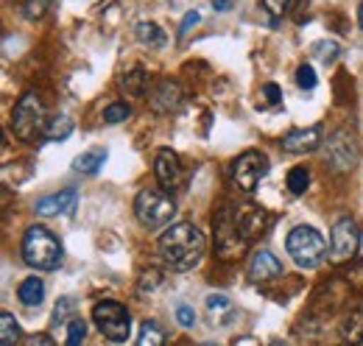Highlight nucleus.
I'll return each instance as SVG.
<instances>
[{"label": "nucleus", "instance_id": "nucleus-28", "mask_svg": "<svg viewBox=\"0 0 363 346\" xmlns=\"http://www.w3.org/2000/svg\"><path fill=\"white\" fill-rule=\"evenodd\" d=\"M207 313H210L213 318H218L221 313H224V316H232V302H229L224 294H213V296H207Z\"/></svg>", "mask_w": 363, "mask_h": 346}, {"label": "nucleus", "instance_id": "nucleus-36", "mask_svg": "<svg viewBox=\"0 0 363 346\" xmlns=\"http://www.w3.org/2000/svg\"><path fill=\"white\" fill-rule=\"evenodd\" d=\"M48 3H53V0H37V3H28V6H26V9H28V17H40Z\"/></svg>", "mask_w": 363, "mask_h": 346}, {"label": "nucleus", "instance_id": "nucleus-30", "mask_svg": "<svg viewBox=\"0 0 363 346\" xmlns=\"http://www.w3.org/2000/svg\"><path fill=\"white\" fill-rule=\"evenodd\" d=\"M296 84L302 86V89H313V86H316V70H313L311 65H302V67L296 70Z\"/></svg>", "mask_w": 363, "mask_h": 346}, {"label": "nucleus", "instance_id": "nucleus-42", "mask_svg": "<svg viewBox=\"0 0 363 346\" xmlns=\"http://www.w3.org/2000/svg\"><path fill=\"white\" fill-rule=\"evenodd\" d=\"M201 346H218V344H201Z\"/></svg>", "mask_w": 363, "mask_h": 346}, {"label": "nucleus", "instance_id": "nucleus-3", "mask_svg": "<svg viewBox=\"0 0 363 346\" xmlns=\"http://www.w3.org/2000/svg\"><path fill=\"white\" fill-rule=\"evenodd\" d=\"M285 249H288V257H294L299 268H316L327 255L324 235L313 226H294L285 238Z\"/></svg>", "mask_w": 363, "mask_h": 346}, {"label": "nucleus", "instance_id": "nucleus-25", "mask_svg": "<svg viewBox=\"0 0 363 346\" xmlns=\"http://www.w3.org/2000/svg\"><path fill=\"white\" fill-rule=\"evenodd\" d=\"M308 184H311V171L308 168H294L288 173V190L294 196H302L308 190Z\"/></svg>", "mask_w": 363, "mask_h": 346}, {"label": "nucleus", "instance_id": "nucleus-15", "mask_svg": "<svg viewBox=\"0 0 363 346\" xmlns=\"http://www.w3.org/2000/svg\"><path fill=\"white\" fill-rule=\"evenodd\" d=\"M76 204H79L76 190H59V193L37 201V216H70V213H76Z\"/></svg>", "mask_w": 363, "mask_h": 346}, {"label": "nucleus", "instance_id": "nucleus-34", "mask_svg": "<svg viewBox=\"0 0 363 346\" xmlns=\"http://www.w3.org/2000/svg\"><path fill=\"white\" fill-rule=\"evenodd\" d=\"M199 20H201V14H199V11H190V14H187V17H184V20H182L179 40H184V37H187V31H190V26H196V23H199Z\"/></svg>", "mask_w": 363, "mask_h": 346}, {"label": "nucleus", "instance_id": "nucleus-40", "mask_svg": "<svg viewBox=\"0 0 363 346\" xmlns=\"http://www.w3.org/2000/svg\"><path fill=\"white\" fill-rule=\"evenodd\" d=\"M358 23H361V28H363V3H361V11H358Z\"/></svg>", "mask_w": 363, "mask_h": 346}, {"label": "nucleus", "instance_id": "nucleus-39", "mask_svg": "<svg viewBox=\"0 0 363 346\" xmlns=\"http://www.w3.org/2000/svg\"><path fill=\"white\" fill-rule=\"evenodd\" d=\"M213 6H216V9H229L232 0H213Z\"/></svg>", "mask_w": 363, "mask_h": 346}, {"label": "nucleus", "instance_id": "nucleus-11", "mask_svg": "<svg viewBox=\"0 0 363 346\" xmlns=\"http://www.w3.org/2000/svg\"><path fill=\"white\" fill-rule=\"evenodd\" d=\"M154 173H157V182L162 184V190L174 193L184 187V168H182L179 157L171 151V148H162L154 160Z\"/></svg>", "mask_w": 363, "mask_h": 346}, {"label": "nucleus", "instance_id": "nucleus-4", "mask_svg": "<svg viewBox=\"0 0 363 346\" xmlns=\"http://www.w3.org/2000/svg\"><path fill=\"white\" fill-rule=\"evenodd\" d=\"M177 213V204L171 199L168 190H154L145 187L140 190L135 199V216L145 229H160L165 223H171V218Z\"/></svg>", "mask_w": 363, "mask_h": 346}, {"label": "nucleus", "instance_id": "nucleus-10", "mask_svg": "<svg viewBox=\"0 0 363 346\" xmlns=\"http://www.w3.org/2000/svg\"><path fill=\"white\" fill-rule=\"evenodd\" d=\"M327 162L335 171H352L355 168L358 154H355V137L350 131H338V134L330 137V143H327Z\"/></svg>", "mask_w": 363, "mask_h": 346}, {"label": "nucleus", "instance_id": "nucleus-7", "mask_svg": "<svg viewBox=\"0 0 363 346\" xmlns=\"http://www.w3.org/2000/svg\"><path fill=\"white\" fill-rule=\"evenodd\" d=\"M266 173H269V160L260 151H246L232 162V182L243 193H255L257 184L266 179Z\"/></svg>", "mask_w": 363, "mask_h": 346}, {"label": "nucleus", "instance_id": "nucleus-29", "mask_svg": "<svg viewBox=\"0 0 363 346\" xmlns=\"http://www.w3.org/2000/svg\"><path fill=\"white\" fill-rule=\"evenodd\" d=\"M76 310V302L70 299V296H65V299H59V304H56V310H53V321L56 324H65L67 318H70V313ZM70 324V321H67Z\"/></svg>", "mask_w": 363, "mask_h": 346}, {"label": "nucleus", "instance_id": "nucleus-2", "mask_svg": "<svg viewBox=\"0 0 363 346\" xmlns=\"http://www.w3.org/2000/svg\"><path fill=\"white\" fill-rule=\"evenodd\" d=\"M62 243L45 226H31L23 238V260L37 271H56L62 265Z\"/></svg>", "mask_w": 363, "mask_h": 346}, {"label": "nucleus", "instance_id": "nucleus-26", "mask_svg": "<svg viewBox=\"0 0 363 346\" xmlns=\"http://www.w3.org/2000/svg\"><path fill=\"white\" fill-rule=\"evenodd\" d=\"M129 115H132L129 104H126V101H115V104H109V106L104 109V123H126Z\"/></svg>", "mask_w": 363, "mask_h": 346}, {"label": "nucleus", "instance_id": "nucleus-17", "mask_svg": "<svg viewBox=\"0 0 363 346\" xmlns=\"http://www.w3.org/2000/svg\"><path fill=\"white\" fill-rule=\"evenodd\" d=\"M121 92L126 95V98H143L145 92H148V73L143 70V67H132V70H126L123 76H121Z\"/></svg>", "mask_w": 363, "mask_h": 346}, {"label": "nucleus", "instance_id": "nucleus-8", "mask_svg": "<svg viewBox=\"0 0 363 346\" xmlns=\"http://www.w3.org/2000/svg\"><path fill=\"white\" fill-rule=\"evenodd\" d=\"M358 246H361V229L352 218H338L333 223V232H330V260L333 262H347L358 255Z\"/></svg>", "mask_w": 363, "mask_h": 346}, {"label": "nucleus", "instance_id": "nucleus-5", "mask_svg": "<svg viewBox=\"0 0 363 346\" xmlns=\"http://www.w3.org/2000/svg\"><path fill=\"white\" fill-rule=\"evenodd\" d=\"M45 106H43L40 95L37 92H26L17 101L14 112H11V131H14V137L23 140V143H31L40 131H45Z\"/></svg>", "mask_w": 363, "mask_h": 346}, {"label": "nucleus", "instance_id": "nucleus-9", "mask_svg": "<svg viewBox=\"0 0 363 346\" xmlns=\"http://www.w3.org/2000/svg\"><path fill=\"white\" fill-rule=\"evenodd\" d=\"M216 243H218V252L224 257H232L238 255L243 246H246V238L238 226V218L232 210H221V216L216 221Z\"/></svg>", "mask_w": 363, "mask_h": 346}, {"label": "nucleus", "instance_id": "nucleus-12", "mask_svg": "<svg viewBox=\"0 0 363 346\" xmlns=\"http://www.w3.org/2000/svg\"><path fill=\"white\" fill-rule=\"evenodd\" d=\"M246 274L255 285H266V282H274V279L282 277V262H279V257H274V252L260 249V252L252 255Z\"/></svg>", "mask_w": 363, "mask_h": 346}, {"label": "nucleus", "instance_id": "nucleus-20", "mask_svg": "<svg viewBox=\"0 0 363 346\" xmlns=\"http://www.w3.org/2000/svg\"><path fill=\"white\" fill-rule=\"evenodd\" d=\"M135 34H137V43L145 45V48H162V45L168 43L165 31L157 23H137Z\"/></svg>", "mask_w": 363, "mask_h": 346}, {"label": "nucleus", "instance_id": "nucleus-38", "mask_svg": "<svg viewBox=\"0 0 363 346\" xmlns=\"http://www.w3.org/2000/svg\"><path fill=\"white\" fill-rule=\"evenodd\" d=\"M28 346H53V338L50 335H31Z\"/></svg>", "mask_w": 363, "mask_h": 346}, {"label": "nucleus", "instance_id": "nucleus-35", "mask_svg": "<svg viewBox=\"0 0 363 346\" xmlns=\"http://www.w3.org/2000/svg\"><path fill=\"white\" fill-rule=\"evenodd\" d=\"M263 95H266V101H269L272 106H277V104L282 101V92H279V86H277V84H266V86H263Z\"/></svg>", "mask_w": 363, "mask_h": 346}, {"label": "nucleus", "instance_id": "nucleus-6", "mask_svg": "<svg viewBox=\"0 0 363 346\" xmlns=\"http://www.w3.org/2000/svg\"><path fill=\"white\" fill-rule=\"evenodd\" d=\"M92 321L112 344H126L132 335V316L121 302H112V299L98 302L92 307Z\"/></svg>", "mask_w": 363, "mask_h": 346}, {"label": "nucleus", "instance_id": "nucleus-32", "mask_svg": "<svg viewBox=\"0 0 363 346\" xmlns=\"http://www.w3.org/2000/svg\"><path fill=\"white\" fill-rule=\"evenodd\" d=\"M263 9L272 14V17H282L288 9H291V0H260Z\"/></svg>", "mask_w": 363, "mask_h": 346}, {"label": "nucleus", "instance_id": "nucleus-23", "mask_svg": "<svg viewBox=\"0 0 363 346\" xmlns=\"http://www.w3.org/2000/svg\"><path fill=\"white\" fill-rule=\"evenodd\" d=\"M20 338V324L11 313H0V346H14Z\"/></svg>", "mask_w": 363, "mask_h": 346}, {"label": "nucleus", "instance_id": "nucleus-27", "mask_svg": "<svg viewBox=\"0 0 363 346\" xmlns=\"http://www.w3.org/2000/svg\"><path fill=\"white\" fill-rule=\"evenodd\" d=\"M84 338H87L84 318H70V324H67V346H82Z\"/></svg>", "mask_w": 363, "mask_h": 346}, {"label": "nucleus", "instance_id": "nucleus-31", "mask_svg": "<svg viewBox=\"0 0 363 346\" xmlns=\"http://www.w3.org/2000/svg\"><path fill=\"white\" fill-rule=\"evenodd\" d=\"M338 50H341V48L335 43H318L316 48H313V53H316L321 62H333V59L338 56Z\"/></svg>", "mask_w": 363, "mask_h": 346}, {"label": "nucleus", "instance_id": "nucleus-37", "mask_svg": "<svg viewBox=\"0 0 363 346\" xmlns=\"http://www.w3.org/2000/svg\"><path fill=\"white\" fill-rule=\"evenodd\" d=\"M308 3H311V0H296V11H294V20H296V23L305 20V14H308Z\"/></svg>", "mask_w": 363, "mask_h": 346}, {"label": "nucleus", "instance_id": "nucleus-33", "mask_svg": "<svg viewBox=\"0 0 363 346\" xmlns=\"http://www.w3.org/2000/svg\"><path fill=\"white\" fill-rule=\"evenodd\" d=\"M177 321H179L182 327H193V324H196V313H193V307L179 304V307H177Z\"/></svg>", "mask_w": 363, "mask_h": 346}, {"label": "nucleus", "instance_id": "nucleus-1", "mask_svg": "<svg viewBox=\"0 0 363 346\" xmlns=\"http://www.w3.org/2000/svg\"><path fill=\"white\" fill-rule=\"evenodd\" d=\"M204 246H207V240H204L201 229L187 221L168 226L157 243L160 257L171 271H190L193 265H199V260L204 257Z\"/></svg>", "mask_w": 363, "mask_h": 346}, {"label": "nucleus", "instance_id": "nucleus-14", "mask_svg": "<svg viewBox=\"0 0 363 346\" xmlns=\"http://www.w3.org/2000/svg\"><path fill=\"white\" fill-rule=\"evenodd\" d=\"M321 145V126H308V129H294L282 137V148L288 154H311Z\"/></svg>", "mask_w": 363, "mask_h": 346}, {"label": "nucleus", "instance_id": "nucleus-19", "mask_svg": "<svg viewBox=\"0 0 363 346\" xmlns=\"http://www.w3.org/2000/svg\"><path fill=\"white\" fill-rule=\"evenodd\" d=\"M104 162H106V151H104V148H90V151H84V154H79V157L73 160V168L79 173L95 176V173L104 168Z\"/></svg>", "mask_w": 363, "mask_h": 346}, {"label": "nucleus", "instance_id": "nucleus-24", "mask_svg": "<svg viewBox=\"0 0 363 346\" xmlns=\"http://www.w3.org/2000/svg\"><path fill=\"white\" fill-rule=\"evenodd\" d=\"M43 134H45L48 140H65V137H70V134H73V121H70L67 115H59V118L48 121V126H45Z\"/></svg>", "mask_w": 363, "mask_h": 346}, {"label": "nucleus", "instance_id": "nucleus-22", "mask_svg": "<svg viewBox=\"0 0 363 346\" xmlns=\"http://www.w3.org/2000/svg\"><path fill=\"white\" fill-rule=\"evenodd\" d=\"M137 346H165V330L157 321H143Z\"/></svg>", "mask_w": 363, "mask_h": 346}, {"label": "nucleus", "instance_id": "nucleus-16", "mask_svg": "<svg viewBox=\"0 0 363 346\" xmlns=\"http://www.w3.org/2000/svg\"><path fill=\"white\" fill-rule=\"evenodd\" d=\"M235 218H238V226L246 240H252L255 235H260L269 226L266 210H260V207H240V210H235Z\"/></svg>", "mask_w": 363, "mask_h": 346}, {"label": "nucleus", "instance_id": "nucleus-21", "mask_svg": "<svg viewBox=\"0 0 363 346\" xmlns=\"http://www.w3.org/2000/svg\"><path fill=\"white\" fill-rule=\"evenodd\" d=\"M341 338L350 346L363 344V310H355V313H350V316L344 318V324H341Z\"/></svg>", "mask_w": 363, "mask_h": 346}, {"label": "nucleus", "instance_id": "nucleus-18", "mask_svg": "<svg viewBox=\"0 0 363 346\" xmlns=\"http://www.w3.org/2000/svg\"><path fill=\"white\" fill-rule=\"evenodd\" d=\"M17 296H20V302L26 304V307H40L43 299H45V282L40 277H28V279L20 282Z\"/></svg>", "mask_w": 363, "mask_h": 346}, {"label": "nucleus", "instance_id": "nucleus-41", "mask_svg": "<svg viewBox=\"0 0 363 346\" xmlns=\"http://www.w3.org/2000/svg\"><path fill=\"white\" fill-rule=\"evenodd\" d=\"M272 346H288V344H282V341H272Z\"/></svg>", "mask_w": 363, "mask_h": 346}, {"label": "nucleus", "instance_id": "nucleus-13", "mask_svg": "<svg viewBox=\"0 0 363 346\" xmlns=\"http://www.w3.org/2000/svg\"><path fill=\"white\" fill-rule=\"evenodd\" d=\"M148 104H151V109L154 112H160V115H168V112H177L182 106V89L177 82H171V79H160L157 84L151 86V92H148Z\"/></svg>", "mask_w": 363, "mask_h": 346}]
</instances>
